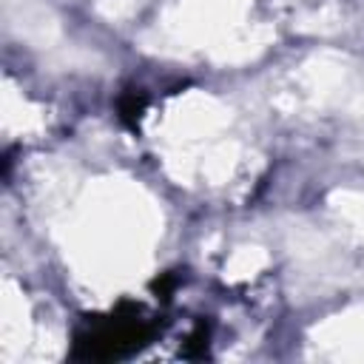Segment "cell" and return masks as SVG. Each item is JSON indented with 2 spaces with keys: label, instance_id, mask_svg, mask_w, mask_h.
<instances>
[{
  "label": "cell",
  "instance_id": "cell-1",
  "mask_svg": "<svg viewBox=\"0 0 364 364\" xmlns=\"http://www.w3.org/2000/svg\"><path fill=\"white\" fill-rule=\"evenodd\" d=\"M151 336V321L142 318L139 307H122L108 318L91 324L88 333L77 336V355L82 358H117L136 350Z\"/></svg>",
  "mask_w": 364,
  "mask_h": 364
},
{
  "label": "cell",
  "instance_id": "cell-2",
  "mask_svg": "<svg viewBox=\"0 0 364 364\" xmlns=\"http://www.w3.org/2000/svg\"><path fill=\"white\" fill-rule=\"evenodd\" d=\"M119 111H122L125 119H134V117H139V111H142V100H136V94H131V97L122 100Z\"/></svg>",
  "mask_w": 364,
  "mask_h": 364
}]
</instances>
